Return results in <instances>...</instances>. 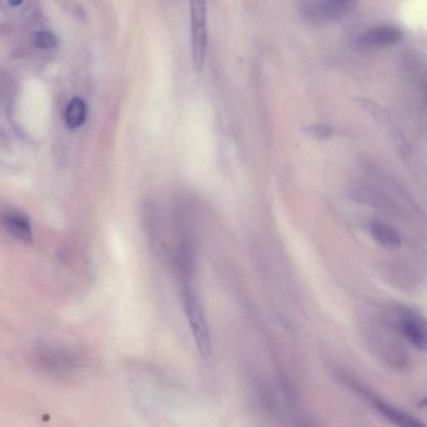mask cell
<instances>
[{"label": "cell", "instance_id": "1", "mask_svg": "<svg viewBox=\"0 0 427 427\" xmlns=\"http://www.w3.org/2000/svg\"><path fill=\"white\" fill-rule=\"evenodd\" d=\"M182 285L183 302L189 324L191 326L199 352L203 358H208L211 351V339L200 301L190 279L182 280Z\"/></svg>", "mask_w": 427, "mask_h": 427}, {"label": "cell", "instance_id": "2", "mask_svg": "<svg viewBox=\"0 0 427 427\" xmlns=\"http://www.w3.org/2000/svg\"><path fill=\"white\" fill-rule=\"evenodd\" d=\"M356 4L355 1L341 0H314L301 2L298 8L301 16L307 21L315 24H326L346 17L354 11Z\"/></svg>", "mask_w": 427, "mask_h": 427}, {"label": "cell", "instance_id": "3", "mask_svg": "<svg viewBox=\"0 0 427 427\" xmlns=\"http://www.w3.org/2000/svg\"><path fill=\"white\" fill-rule=\"evenodd\" d=\"M191 11L194 69L196 72H200L205 64L207 48L206 2L199 0L192 1Z\"/></svg>", "mask_w": 427, "mask_h": 427}, {"label": "cell", "instance_id": "4", "mask_svg": "<svg viewBox=\"0 0 427 427\" xmlns=\"http://www.w3.org/2000/svg\"><path fill=\"white\" fill-rule=\"evenodd\" d=\"M0 222L13 237L24 244H31L33 232L31 221L21 211L4 208L0 211Z\"/></svg>", "mask_w": 427, "mask_h": 427}, {"label": "cell", "instance_id": "5", "mask_svg": "<svg viewBox=\"0 0 427 427\" xmlns=\"http://www.w3.org/2000/svg\"><path fill=\"white\" fill-rule=\"evenodd\" d=\"M401 32L393 26H381L366 31L358 39V43L365 47H386L400 41Z\"/></svg>", "mask_w": 427, "mask_h": 427}, {"label": "cell", "instance_id": "6", "mask_svg": "<svg viewBox=\"0 0 427 427\" xmlns=\"http://www.w3.org/2000/svg\"><path fill=\"white\" fill-rule=\"evenodd\" d=\"M399 326L401 333L406 337L411 344L420 350H426V333L423 321L414 313H405L402 315Z\"/></svg>", "mask_w": 427, "mask_h": 427}, {"label": "cell", "instance_id": "7", "mask_svg": "<svg viewBox=\"0 0 427 427\" xmlns=\"http://www.w3.org/2000/svg\"><path fill=\"white\" fill-rule=\"evenodd\" d=\"M376 408L380 413L388 419L391 423L398 427H426L419 420L415 418L405 412L397 410L395 407L386 403V402L376 400L375 401Z\"/></svg>", "mask_w": 427, "mask_h": 427}, {"label": "cell", "instance_id": "8", "mask_svg": "<svg viewBox=\"0 0 427 427\" xmlns=\"http://www.w3.org/2000/svg\"><path fill=\"white\" fill-rule=\"evenodd\" d=\"M370 229L372 237L387 249L396 250L401 246V236L393 228L384 223L374 221L371 223Z\"/></svg>", "mask_w": 427, "mask_h": 427}, {"label": "cell", "instance_id": "9", "mask_svg": "<svg viewBox=\"0 0 427 427\" xmlns=\"http://www.w3.org/2000/svg\"><path fill=\"white\" fill-rule=\"evenodd\" d=\"M86 106L81 98H74L69 102L66 114V121L69 129H77L81 126L86 121Z\"/></svg>", "mask_w": 427, "mask_h": 427}, {"label": "cell", "instance_id": "10", "mask_svg": "<svg viewBox=\"0 0 427 427\" xmlns=\"http://www.w3.org/2000/svg\"><path fill=\"white\" fill-rule=\"evenodd\" d=\"M34 46L41 49H51L58 44V39L54 34L47 31H39L33 36Z\"/></svg>", "mask_w": 427, "mask_h": 427}, {"label": "cell", "instance_id": "11", "mask_svg": "<svg viewBox=\"0 0 427 427\" xmlns=\"http://www.w3.org/2000/svg\"><path fill=\"white\" fill-rule=\"evenodd\" d=\"M304 133L308 136L318 139H326L331 136V129L323 125H312L304 128Z\"/></svg>", "mask_w": 427, "mask_h": 427}, {"label": "cell", "instance_id": "12", "mask_svg": "<svg viewBox=\"0 0 427 427\" xmlns=\"http://www.w3.org/2000/svg\"><path fill=\"white\" fill-rule=\"evenodd\" d=\"M22 1H11L9 2V4H11V6L13 7H16L19 6H21V4H22Z\"/></svg>", "mask_w": 427, "mask_h": 427}]
</instances>
